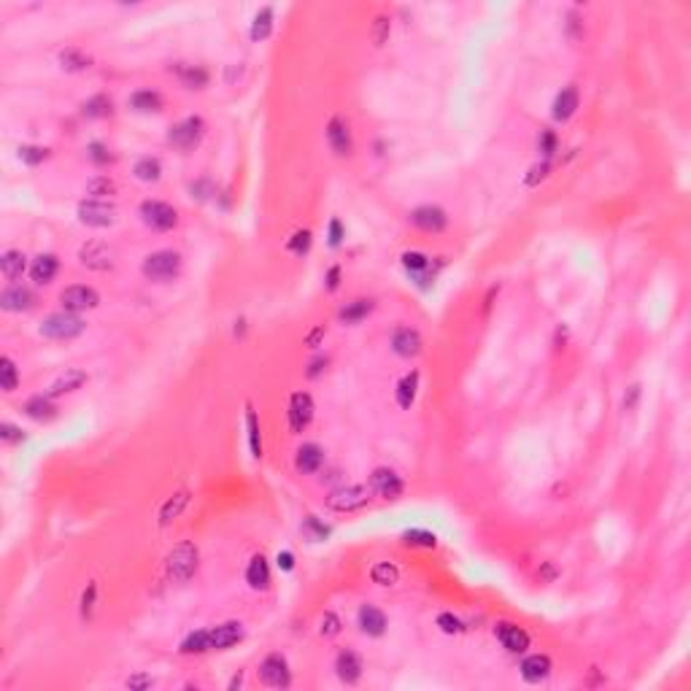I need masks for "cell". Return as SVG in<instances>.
I'll list each match as a JSON object with an SVG mask.
<instances>
[{"mask_svg": "<svg viewBox=\"0 0 691 691\" xmlns=\"http://www.w3.org/2000/svg\"><path fill=\"white\" fill-rule=\"evenodd\" d=\"M246 432H249V448H251V457L259 459L262 457V435H259V419H256L254 408L249 405L246 408Z\"/></svg>", "mask_w": 691, "mask_h": 691, "instance_id": "74e56055", "label": "cell"}, {"mask_svg": "<svg viewBox=\"0 0 691 691\" xmlns=\"http://www.w3.org/2000/svg\"><path fill=\"white\" fill-rule=\"evenodd\" d=\"M0 386H3V392H14L19 386V370L11 357L0 359Z\"/></svg>", "mask_w": 691, "mask_h": 691, "instance_id": "60d3db41", "label": "cell"}, {"mask_svg": "<svg viewBox=\"0 0 691 691\" xmlns=\"http://www.w3.org/2000/svg\"><path fill=\"white\" fill-rule=\"evenodd\" d=\"M368 489L365 487H341L327 497V505L333 511H357L368 502Z\"/></svg>", "mask_w": 691, "mask_h": 691, "instance_id": "7c38bea8", "label": "cell"}, {"mask_svg": "<svg viewBox=\"0 0 691 691\" xmlns=\"http://www.w3.org/2000/svg\"><path fill=\"white\" fill-rule=\"evenodd\" d=\"M341 244H343V224H341V219H333L330 222V246L338 249Z\"/></svg>", "mask_w": 691, "mask_h": 691, "instance_id": "6f0895ef", "label": "cell"}, {"mask_svg": "<svg viewBox=\"0 0 691 691\" xmlns=\"http://www.w3.org/2000/svg\"><path fill=\"white\" fill-rule=\"evenodd\" d=\"M303 532H306L311 540H324L327 535H330V526L321 524L316 516H306V521H303Z\"/></svg>", "mask_w": 691, "mask_h": 691, "instance_id": "681fc988", "label": "cell"}, {"mask_svg": "<svg viewBox=\"0 0 691 691\" xmlns=\"http://www.w3.org/2000/svg\"><path fill=\"white\" fill-rule=\"evenodd\" d=\"M551 675V659L546 653H532L521 662V678L526 683H540Z\"/></svg>", "mask_w": 691, "mask_h": 691, "instance_id": "7402d4cb", "label": "cell"}, {"mask_svg": "<svg viewBox=\"0 0 691 691\" xmlns=\"http://www.w3.org/2000/svg\"><path fill=\"white\" fill-rule=\"evenodd\" d=\"M87 154H90V160L95 162V165H108V162L114 160V154L108 152V149H105L103 143H90Z\"/></svg>", "mask_w": 691, "mask_h": 691, "instance_id": "816d5d0a", "label": "cell"}, {"mask_svg": "<svg viewBox=\"0 0 691 691\" xmlns=\"http://www.w3.org/2000/svg\"><path fill=\"white\" fill-rule=\"evenodd\" d=\"M324 370H327V359H313L311 368H308V378H316V375H321Z\"/></svg>", "mask_w": 691, "mask_h": 691, "instance_id": "be15d7a7", "label": "cell"}, {"mask_svg": "<svg viewBox=\"0 0 691 691\" xmlns=\"http://www.w3.org/2000/svg\"><path fill=\"white\" fill-rule=\"evenodd\" d=\"M95 602H98V583L90 581L87 589H84V594H81V618H84V621H90L92 613H95Z\"/></svg>", "mask_w": 691, "mask_h": 691, "instance_id": "7dc6e473", "label": "cell"}, {"mask_svg": "<svg viewBox=\"0 0 691 691\" xmlns=\"http://www.w3.org/2000/svg\"><path fill=\"white\" fill-rule=\"evenodd\" d=\"M246 581H249V586L256 591H262L270 586V567H268V559H265L262 554L251 556V562H249V567H246Z\"/></svg>", "mask_w": 691, "mask_h": 691, "instance_id": "d4e9b609", "label": "cell"}, {"mask_svg": "<svg viewBox=\"0 0 691 691\" xmlns=\"http://www.w3.org/2000/svg\"><path fill=\"white\" fill-rule=\"evenodd\" d=\"M27 262H25V254L22 251H6V254L0 256V273L9 279V281H16V279H22V273H25Z\"/></svg>", "mask_w": 691, "mask_h": 691, "instance_id": "d6a6232c", "label": "cell"}, {"mask_svg": "<svg viewBox=\"0 0 691 691\" xmlns=\"http://www.w3.org/2000/svg\"><path fill=\"white\" fill-rule=\"evenodd\" d=\"M203 651H211L208 629H197L192 635H187V640L181 643V653H203Z\"/></svg>", "mask_w": 691, "mask_h": 691, "instance_id": "f35d334b", "label": "cell"}, {"mask_svg": "<svg viewBox=\"0 0 691 691\" xmlns=\"http://www.w3.org/2000/svg\"><path fill=\"white\" fill-rule=\"evenodd\" d=\"M289 430L292 432H303L308 424L313 422V400L308 392H295L289 397Z\"/></svg>", "mask_w": 691, "mask_h": 691, "instance_id": "30bf717a", "label": "cell"}, {"mask_svg": "<svg viewBox=\"0 0 691 691\" xmlns=\"http://www.w3.org/2000/svg\"><path fill=\"white\" fill-rule=\"evenodd\" d=\"M33 303H36V295L22 284L6 286L3 295H0V308L3 311H27V308H33Z\"/></svg>", "mask_w": 691, "mask_h": 691, "instance_id": "ac0fdd59", "label": "cell"}, {"mask_svg": "<svg viewBox=\"0 0 691 691\" xmlns=\"http://www.w3.org/2000/svg\"><path fill=\"white\" fill-rule=\"evenodd\" d=\"M335 672L343 683H357L362 678V659L354 651H341L335 656Z\"/></svg>", "mask_w": 691, "mask_h": 691, "instance_id": "44dd1931", "label": "cell"}, {"mask_svg": "<svg viewBox=\"0 0 691 691\" xmlns=\"http://www.w3.org/2000/svg\"><path fill=\"white\" fill-rule=\"evenodd\" d=\"M402 540H405L408 546H422V549H435V543H437L435 535L427 532V529H408V532L402 535Z\"/></svg>", "mask_w": 691, "mask_h": 691, "instance_id": "bcb514c9", "label": "cell"}, {"mask_svg": "<svg viewBox=\"0 0 691 691\" xmlns=\"http://www.w3.org/2000/svg\"><path fill=\"white\" fill-rule=\"evenodd\" d=\"M311 244H313V235L308 230H297L295 235H292V241H289V251L292 254H297V256H303V254H308V249H311Z\"/></svg>", "mask_w": 691, "mask_h": 691, "instance_id": "c3c4849f", "label": "cell"}, {"mask_svg": "<svg viewBox=\"0 0 691 691\" xmlns=\"http://www.w3.org/2000/svg\"><path fill=\"white\" fill-rule=\"evenodd\" d=\"M357 624L359 629L365 632V635H370V638H381L386 632V615L378 611V608H373V605H362L357 613Z\"/></svg>", "mask_w": 691, "mask_h": 691, "instance_id": "ffe728a7", "label": "cell"}, {"mask_svg": "<svg viewBox=\"0 0 691 691\" xmlns=\"http://www.w3.org/2000/svg\"><path fill=\"white\" fill-rule=\"evenodd\" d=\"M130 105H133L135 111H143V114L160 111V108H162V95L154 90H138L133 98H130Z\"/></svg>", "mask_w": 691, "mask_h": 691, "instance_id": "8d00e7d4", "label": "cell"}, {"mask_svg": "<svg viewBox=\"0 0 691 691\" xmlns=\"http://www.w3.org/2000/svg\"><path fill=\"white\" fill-rule=\"evenodd\" d=\"M0 437L6 443H19V440H25V432L19 427H14V424H0Z\"/></svg>", "mask_w": 691, "mask_h": 691, "instance_id": "9f6ffc18", "label": "cell"}, {"mask_svg": "<svg viewBox=\"0 0 691 691\" xmlns=\"http://www.w3.org/2000/svg\"><path fill=\"white\" fill-rule=\"evenodd\" d=\"M87 378H90V375H87L84 370H78V368H68V370H65L63 375H60V378L49 386V392H46V395H49L51 400H54V397H60V395H68V392L78 389L81 384H87Z\"/></svg>", "mask_w": 691, "mask_h": 691, "instance_id": "cb8c5ba5", "label": "cell"}, {"mask_svg": "<svg viewBox=\"0 0 691 691\" xmlns=\"http://www.w3.org/2000/svg\"><path fill=\"white\" fill-rule=\"evenodd\" d=\"M338 286H341V268H338V265H333V268L327 270V289H330V292H335Z\"/></svg>", "mask_w": 691, "mask_h": 691, "instance_id": "94428289", "label": "cell"}, {"mask_svg": "<svg viewBox=\"0 0 691 691\" xmlns=\"http://www.w3.org/2000/svg\"><path fill=\"white\" fill-rule=\"evenodd\" d=\"M638 397H640V386H629V395H624V408H627V410L635 408Z\"/></svg>", "mask_w": 691, "mask_h": 691, "instance_id": "e7e4bbea", "label": "cell"}, {"mask_svg": "<svg viewBox=\"0 0 691 691\" xmlns=\"http://www.w3.org/2000/svg\"><path fill=\"white\" fill-rule=\"evenodd\" d=\"M189 192H192V197H197V200H205V197H211V184L208 181H197V184H192L189 187Z\"/></svg>", "mask_w": 691, "mask_h": 691, "instance_id": "91938a15", "label": "cell"}, {"mask_svg": "<svg viewBox=\"0 0 691 691\" xmlns=\"http://www.w3.org/2000/svg\"><path fill=\"white\" fill-rule=\"evenodd\" d=\"M370 489L378 494V497L384 499H397L400 494H402V478L395 473V470H389V467H378V470H373L370 475Z\"/></svg>", "mask_w": 691, "mask_h": 691, "instance_id": "4fadbf2b", "label": "cell"}, {"mask_svg": "<svg viewBox=\"0 0 691 691\" xmlns=\"http://www.w3.org/2000/svg\"><path fill=\"white\" fill-rule=\"evenodd\" d=\"M49 149H43V146H19V160L25 162V165L36 167L41 165V162H46L49 160Z\"/></svg>", "mask_w": 691, "mask_h": 691, "instance_id": "f6af8a7d", "label": "cell"}, {"mask_svg": "<svg viewBox=\"0 0 691 691\" xmlns=\"http://www.w3.org/2000/svg\"><path fill=\"white\" fill-rule=\"evenodd\" d=\"M208 638H211V651H224V648L244 640V624L241 621H224L219 627L208 629Z\"/></svg>", "mask_w": 691, "mask_h": 691, "instance_id": "2e32d148", "label": "cell"}, {"mask_svg": "<svg viewBox=\"0 0 691 691\" xmlns=\"http://www.w3.org/2000/svg\"><path fill=\"white\" fill-rule=\"evenodd\" d=\"M370 578H373V583H378V586H395L397 578H400V570L389 562H378L370 570Z\"/></svg>", "mask_w": 691, "mask_h": 691, "instance_id": "ab89813d", "label": "cell"}, {"mask_svg": "<svg viewBox=\"0 0 691 691\" xmlns=\"http://www.w3.org/2000/svg\"><path fill=\"white\" fill-rule=\"evenodd\" d=\"M327 143L338 157H348L354 143H351V130L343 116H333L330 125H327Z\"/></svg>", "mask_w": 691, "mask_h": 691, "instance_id": "5bb4252c", "label": "cell"}, {"mask_svg": "<svg viewBox=\"0 0 691 691\" xmlns=\"http://www.w3.org/2000/svg\"><path fill=\"white\" fill-rule=\"evenodd\" d=\"M540 152H543V157H551L556 152V133L554 130H543L540 133Z\"/></svg>", "mask_w": 691, "mask_h": 691, "instance_id": "11a10c76", "label": "cell"}, {"mask_svg": "<svg viewBox=\"0 0 691 691\" xmlns=\"http://www.w3.org/2000/svg\"><path fill=\"white\" fill-rule=\"evenodd\" d=\"M389 33H392V19L386 16V14H378L375 19H373V30H370V38L375 46H384L386 41H389Z\"/></svg>", "mask_w": 691, "mask_h": 691, "instance_id": "ee69618b", "label": "cell"}, {"mask_svg": "<svg viewBox=\"0 0 691 691\" xmlns=\"http://www.w3.org/2000/svg\"><path fill=\"white\" fill-rule=\"evenodd\" d=\"M152 686H154V678H152V675H143V672H141V675H133V678L128 680V689H133V691H135V689H138V691L152 689Z\"/></svg>", "mask_w": 691, "mask_h": 691, "instance_id": "680465c9", "label": "cell"}, {"mask_svg": "<svg viewBox=\"0 0 691 691\" xmlns=\"http://www.w3.org/2000/svg\"><path fill=\"white\" fill-rule=\"evenodd\" d=\"M187 505H189V492L181 489V492H176L170 499H165V505L160 508V524L165 526V524H170L173 519H179L181 511H184Z\"/></svg>", "mask_w": 691, "mask_h": 691, "instance_id": "f546056e", "label": "cell"}, {"mask_svg": "<svg viewBox=\"0 0 691 691\" xmlns=\"http://www.w3.org/2000/svg\"><path fill=\"white\" fill-rule=\"evenodd\" d=\"M141 270L152 281H173L181 273V256L176 251H154L143 259Z\"/></svg>", "mask_w": 691, "mask_h": 691, "instance_id": "277c9868", "label": "cell"}, {"mask_svg": "<svg viewBox=\"0 0 691 691\" xmlns=\"http://www.w3.org/2000/svg\"><path fill=\"white\" fill-rule=\"evenodd\" d=\"M78 222L87 227H111L116 222V208L105 200H81L78 203Z\"/></svg>", "mask_w": 691, "mask_h": 691, "instance_id": "52a82bcc", "label": "cell"}, {"mask_svg": "<svg viewBox=\"0 0 691 691\" xmlns=\"http://www.w3.org/2000/svg\"><path fill=\"white\" fill-rule=\"evenodd\" d=\"M25 413L30 419H36V422H49L51 416L57 413V408H54L49 395H36L25 402Z\"/></svg>", "mask_w": 691, "mask_h": 691, "instance_id": "f1b7e54d", "label": "cell"}, {"mask_svg": "<svg viewBox=\"0 0 691 691\" xmlns=\"http://www.w3.org/2000/svg\"><path fill=\"white\" fill-rule=\"evenodd\" d=\"M259 680L270 686V689H286L292 683V672H289V665L284 659L281 653H270L262 659L259 665Z\"/></svg>", "mask_w": 691, "mask_h": 691, "instance_id": "8992f818", "label": "cell"}, {"mask_svg": "<svg viewBox=\"0 0 691 691\" xmlns=\"http://www.w3.org/2000/svg\"><path fill=\"white\" fill-rule=\"evenodd\" d=\"M84 330H87V324L78 319L76 313H71V311L51 313V316L41 321V335L49 338V341H73Z\"/></svg>", "mask_w": 691, "mask_h": 691, "instance_id": "7a4b0ae2", "label": "cell"}, {"mask_svg": "<svg viewBox=\"0 0 691 691\" xmlns=\"http://www.w3.org/2000/svg\"><path fill=\"white\" fill-rule=\"evenodd\" d=\"M373 311V300H365V297H359V300H351V303H346V308H341V313H338V319L343 321V324H359L362 319H368V313Z\"/></svg>", "mask_w": 691, "mask_h": 691, "instance_id": "1f68e13d", "label": "cell"}, {"mask_svg": "<svg viewBox=\"0 0 691 691\" xmlns=\"http://www.w3.org/2000/svg\"><path fill=\"white\" fill-rule=\"evenodd\" d=\"M197 564H200V554H197V546L184 540L179 543L176 549L167 554L165 559V573L173 583H187L189 578L197 573Z\"/></svg>", "mask_w": 691, "mask_h": 691, "instance_id": "6da1fadb", "label": "cell"}, {"mask_svg": "<svg viewBox=\"0 0 691 691\" xmlns=\"http://www.w3.org/2000/svg\"><path fill=\"white\" fill-rule=\"evenodd\" d=\"M410 222L424 232H443L448 224V214L440 205H419L410 211Z\"/></svg>", "mask_w": 691, "mask_h": 691, "instance_id": "8fae6325", "label": "cell"}, {"mask_svg": "<svg viewBox=\"0 0 691 691\" xmlns=\"http://www.w3.org/2000/svg\"><path fill=\"white\" fill-rule=\"evenodd\" d=\"M402 268L408 270L413 279H419V284H427L430 281L432 262H430V256L422 254V251H405V254H402Z\"/></svg>", "mask_w": 691, "mask_h": 691, "instance_id": "4316f807", "label": "cell"}, {"mask_svg": "<svg viewBox=\"0 0 691 691\" xmlns=\"http://www.w3.org/2000/svg\"><path fill=\"white\" fill-rule=\"evenodd\" d=\"M578 111V90L576 87H564L556 98H554V119L556 122H567L570 116Z\"/></svg>", "mask_w": 691, "mask_h": 691, "instance_id": "484cf974", "label": "cell"}, {"mask_svg": "<svg viewBox=\"0 0 691 691\" xmlns=\"http://www.w3.org/2000/svg\"><path fill=\"white\" fill-rule=\"evenodd\" d=\"M549 170H551L549 160H543V162H538V165H532V167H529V176L524 179V184H526V187H535L538 181H543L546 176H549Z\"/></svg>", "mask_w": 691, "mask_h": 691, "instance_id": "f5cc1de1", "label": "cell"}, {"mask_svg": "<svg viewBox=\"0 0 691 691\" xmlns=\"http://www.w3.org/2000/svg\"><path fill=\"white\" fill-rule=\"evenodd\" d=\"M60 303H63V311L78 313V311H90V308L98 306V303H100V295H98L92 286L76 284V286H68V289H63Z\"/></svg>", "mask_w": 691, "mask_h": 691, "instance_id": "9c48e42d", "label": "cell"}, {"mask_svg": "<svg viewBox=\"0 0 691 691\" xmlns=\"http://www.w3.org/2000/svg\"><path fill=\"white\" fill-rule=\"evenodd\" d=\"M141 217L143 222L157 232H167L179 224V214L173 205L162 203V200H143L141 203Z\"/></svg>", "mask_w": 691, "mask_h": 691, "instance_id": "5b68a950", "label": "cell"}, {"mask_svg": "<svg viewBox=\"0 0 691 691\" xmlns=\"http://www.w3.org/2000/svg\"><path fill=\"white\" fill-rule=\"evenodd\" d=\"M241 683H244V675L238 672V675H235V678L230 680V691H232V689H241Z\"/></svg>", "mask_w": 691, "mask_h": 691, "instance_id": "003e7915", "label": "cell"}, {"mask_svg": "<svg viewBox=\"0 0 691 691\" xmlns=\"http://www.w3.org/2000/svg\"><path fill=\"white\" fill-rule=\"evenodd\" d=\"M416 392H419V370H410L397 384V405L400 408H410L413 400H416Z\"/></svg>", "mask_w": 691, "mask_h": 691, "instance_id": "4dcf8cb0", "label": "cell"}, {"mask_svg": "<svg viewBox=\"0 0 691 691\" xmlns=\"http://www.w3.org/2000/svg\"><path fill=\"white\" fill-rule=\"evenodd\" d=\"M321 464H324V451H321L316 443H303V446L297 448V454H295L297 473H303V475L319 473Z\"/></svg>", "mask_w": 691, "mask_h": 691, "instance_id": "d6986e66", "label": "cell"}, {"mask_svg": "<svg viewBox=\"0 0 691 691\" xmlns=\"http://www.w3.org/2000/svg\"><path fill=\"white\" fill-rule=\"evenodd\" d=\"M324 638H335L338 632H341V618L335 613H324V618H321V629H319Z\"/></svg>", "mask_w": 691, "mask_h": 691, "instance_id": "db71d44e", "label": "cell"}, {"mask_svg": "<svg viewBox=\"0 0 691 691\" xmlns=\"http://www.w3.org/2000/svg\"><path fill=\"white\" fill-rule=\"evenodd\" d=\"M494 638L502 643V648L511 653H521L529 648V635L521 627H516L511 621H499L494 627Z\"/></svg>", "mask_w": 691, "mask_h": 691, "instance_id": "9a60e30c", "label": "cell"}, {"mask_svg": "<svg viewBox=\"0 0 691 691\" xmlns=\"http://www.w3.org/2000/svg\"><path fill=\"white\" fill-rule=\"evenodd\" d=\"M203 135H205L203 119H200V116H187V119H181L179 125L170 128V133H167V143H170L173 149H179V152L187 154L200 146Z\"/></svg>", "mask_w": 691, "mask_h": 691, "instance_id": "3957f363", "label": "cell"}, {"mask_svg": "<svg viewBox=\"0 0 691 691\" xmlns=\"http://www.w3.org/2000/svg\"><path fill=\"white\" fill-rule=\"evenodd\" d=\"M321 338H324V327H316V330H311V333H308L306 343L311 346V348H316V346H319Z\"/></svg>", "mask_w": 691, "mask_h": 691, "instance_id": "03108f58", "label": "cell"}, {"mask_svg": "<svg viewBox=\"0 0 691 691\" xmlns=\"http://www.w3.org/2000/svg\"><path fill=\"white\" fill-rule=\"evenodd\" d=\"M87 192H90L95 200H100V197H111V194H116V181L108 179V176H95V179L87 184Z\"/></svg>", "mask_w": 691, "mask_h": 691, "instance_id": "7bdbcfd3", "label": "cell"}, {"mask_svg": "<svg viewBox=\"0 0 691 691\" xmlns=\"http://www.w3.org/2000/svg\"><path fill=\"white\" fill-rule=\"evenodd\" d=\"M78 259L90 270H111L114 268V249L103 241H87L78 249Z\"/></svg>", "mask_w": 691, "mask_h": 691, "instance_id": "ba28073f", "label": "cell"}, {"mask_svg": "<svg viewBox=\"0 0 691 691\" xmlns=\"http://www.w3.org/2000/svg\"><path fill=\"white\" fill-rule=\"evenodd\" d=\"M60 65H63L65 71H71V73H78V71H87V68H90L92 57L87 54V51L71 46V49L60 51Z\"/></svg>", "mask_w": 691, "mask_h": 691, "instance_id": "836d02e7", "label": "cell"}, {"mask_svg": "<svg viewBox=\"0 0 691 691\" xmlns=\"http://www.w3.org/2000/svg\"><path fill=\"white\" fill-rule=\"evenodd\" d=\"M392 351H395L397 357H416L419 351H422V335H419V330H413V327H397L395 333H392Z\"/></svg>", "mask_w": 691, "mask_h": 691, "instance_id": "e0dca14e", "label": "cell"}, {"mask_svg": "<svg viewBox=\"0 0 691 691\" xmlns=\"http://www.w3.org/2000/svg\"><path fill=\"white\" fill-rule=\"evenodd\" d=\"M133 173H135V179L138 181L154 184V181H160V176H162V165H160L157 157H141V160L135 162V167H133Z\"/></svg>", "mask_w": 691, "mask_h": 691, "instance_id": "d590c367", "label": "cell"}, {"mask_svg": "<svg viewBox=\"0 0 691 691\" xmlns=\"http://www.w3.org/2000/svg\"><path fill=\"white\" fill-rule=\"evenodd\" d=\"M108 114H111V98L108 95H95L84 103V116H90V119H103Z\"/></svg>", "mask_w": 691, "mask_h": 691, "instance_id": "b9f144b4", "label": "cell"}, {"mask_svg": "<svg viewBox=\"0 0 691 691\" xmlns=\"http://www.w3.org/2000/svg\"><path fill=\"white\" fill-rule=\"evenodd\" d=\"M273 33V6H262L251 22V41H265Z\"/></svg>", "mask_w": 691, "mask_h": 691, "instance_id": "e575fe53", "label": "cell"}, {"mask_svg": "<svg viewBox=\"0 0 691 691\" xmlns=\"http://www.w3.org/2000/svg\"><path fill=\"white\" fill-rule=\"evenodd\" d=\"M170 73H176V78H179L187 90H203L205 84H208V71H205V68H200V65L179 63V65H173V68H170Z\"/></svg>", "mask_w": 691, "mask_h": 691, "instance_id": "603a6c76", "label": "cell"}, {"mask_svg": "<svg viewBox=\"0 0 691 691\" xmlns=\"http://www.w3.org/2000/svg\"><path fill=\"white\" fill-rule=\"evenodd\" d=\"M437 627L443 629L446 635H459V632H464V624H462L454 613H440V615H437Z\"/></svg>", "mask_w": 691, "mask_h": 691, "instance_id": "f907efd6", "label": "cell"}, {"mask_svg": "<svg viewBox=\"0 0 691 691\" xmlns=\"http://www.w3.org/2000/svg\"><path fill=\"white\" fill-rule=\"evenodd\" d=\"M279 567L286 570V573L295 570V554H292V551H281V554H279Z\"/></svg>", "mask_w": 691, "mask_h": 691, "instance_id": "6125c7cd", "label": "cell"}, {"mask_svg": "<svg viewBox=\"0 0 691 691\" xmlns=\"http://www.w3.org/2000/svg\"><path fill=\"white\" fill-rule=\"evenodd\" d=\"M57 270H60V259L54 254H41L33 259V265H30V276H33V281L36 284H49L54 276H57Z\"/></svg>", "mask_w": 691, "mask_h": 691, "instance_id": "83f0119b", "label": "cell"}]
</instances>
